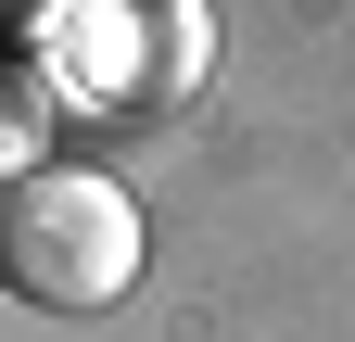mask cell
<instances>
[{
  "label": "cell",
  "mask_w": 355,
  "mask_h": 342,
  "mask_svg": "<svg viewBox=\"0 0 355 342\" xmlns=\"http://www.w3.org/2000/svg\"><path fill=\"white\" fill-rule=\"evenodd\" d=\"M38 38V89H51V102H114V89H140V13H102V0H76V13H38L26 26Z\"/></svg>",
  "instance_id": "obj_2"
},
{
  "label": "cell",
  "mask_w": 355,
  "mask_h": 342,
  "mask_svg": "<svg viewBox=\"0 0 355 342\" xmlns=\"http://www.w3.org/2000/svg\"><path fill=\"white\" fill-rule=\"evenodd\" d=\"M0 279L51 317H102L140 279V203L102 165H51V178L0 190Z\"/></svg>",
  "instance_id": "obj_1"
},
{
  "label": "cell",
  "mask_w": 355,
  "mask_h": 342,
  "mask_svg": "<svg viewBox=\"0 0 355 342\" xmlns=\"http://www.w3.org/2000/svg\"><path fill=\"white\" fill-rule=\"evenodd\" d=\"M51 114H64V102L38 89V64H0V190H26V178L64 165V152H51Z\"/></svg>",
  "instance_id": "obj_3"
}]
</instances>
